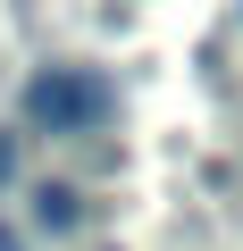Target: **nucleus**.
Masks as SVG:
<instances>
[{
  "mask_svg": "<svg viewBox=\"0 0 243 251\" xmlns=\"http://www.w3.org/2000/svg\"><path fill=\"white\" fill-rule=\"evenodd\" d=\"M0 251H26V243H17V234H9V226H0Z\"/></svg>",
  "mask_w": 243,
  "mask_h": 251,
  "instance_id": "nucleus-3",
  "label": "nucleus"
},
{
  "mask_svg": "<svg viewBox=\"0 0 243 251\" xmlns=\"http://www.w3.org/2000/svg\"><path fill=\"white\" fill-rule=\"evenodd\" d=\"M34 226L76 234V226H84V193H76V184H34Z\"/></svg>",
  "mask_w": 243,
  "mask_h": 251,
  "instance_id": "nucleus-2",
  "label": "nucleus"
},
{
  "mask_svg": "<svg viewBox=\"0 0 243 251\" xmlns=\"http://www.w3.org/2000/svg\"><path fill=\"white\" fill-rule=\"evenodd\" d=\"M26 126H42V134H92V126L117 117V84L101 67H34L26 92H17Z\"/></svg>",
  "mask_w": 243,
  "mask_h": 251,
  "instance_id": "nucleus-1",
  "label": "nucleus"
}]
</instances>
